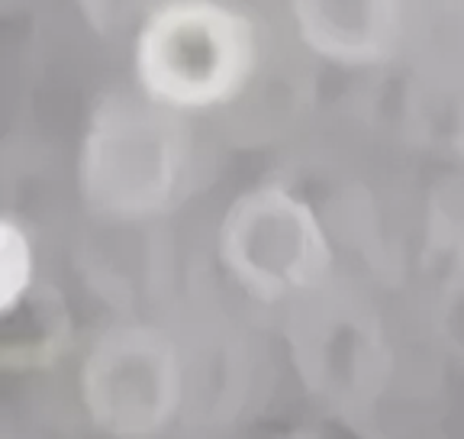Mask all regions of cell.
Here are the masks:
<instances>
[{
  "label": "cell",
  "instance_id": "cell-7",
  "mask_svg": "<svg viewBox=\"0 0 464 439\" xmlns=\"http://www.w3.org/2000/svg\"><path fill=\"white\" fill-rule=\"evenodd\" d=\"M426 256L439 275H464V169L435 184L426 204Z\"/></svg>",
  "mask_w": 464,
  "mask_h": 439
},
{
  "label": "cell",
  "instance_id": "cell-1",
  "mask_svg": "<svg viewBox=\"0 0 464 439\" xmlns=\"http://www.w3.org/2000/svg\"><path fill=\"white\" fill-rule=\"evenodd\" d=\"M197 171L194 117L149 94L110 88L84 120L74 159L78 198L97 223L152 227L188 200Z\"/></svg>",
  "mask_w": 464,
  "mask_h": 439
},
{
  "label": "cell",
  "instance_id": "cell-8",
  "mask_svg": "<svg viewBox=\"0 0 464 439\" xmlns=\"http://www.w3.org/2000/svg\"><path fill=\"white\" fill-rule=\"evenodd\" d=\"M39 285L36 239L14 213L0 220V314L10 317L26 304Z\"/></svg>",
  "mask_w": 464,
  "mask_h": 439
},
{
  "label": "cell",
  "instance_id": "cell-9",
  "mask_svg": "<svg viewBox=\"0 0 464 439\" xmlns=\"http://www.w3.org/2000/svg\"><path fill=\"white\" fill-rule=\"evenodd\" d=\"M165 0H74L84 26L101 39H132Z\"/></svg>",
  "mask_w": 464,
  "mask_h": 439
},
{
  "label": "cell",
  "instance_id": "cell-11",
  "mask_svg": "<svg viewBox=\"0 0 464 439\" xmlns=\"http://www.w3.org/2000/svg\"><path fill=\"white\" fill-rule=\"evenodd\" d=\"M451 152H455V161L464 169V101L458 103V113H455V123H451Z\"/></svg>",
  "mask_w": 464,
  "mask_h": 439
},
{
  "label": "cell",
  "instance_id": "cell-5",
  "mask_svg": "<svg viewBox=\"0 0 464 439\" xmlns=\"http://www.w3.org/2000/svg\"><path fill=\"white\" fill-rule=\"evenodd\" d=\"M78 404L107 439H161L190 414L188 339L145 317L107 323L78 359Z\"/></svg>",
  "mask_w": 464,
  "mask_h": 439
},
{
  "label": "cell",
  "instance_id": "cell-6",
  "mask_svg": "<svg viewBox=\"0 0 464 439\" xmlns=\"http://www.w3.org/2000/svg\"><path fill=\"white\" fill-rule=\"evenodd\" d=\"M290 30L313 59L348 72L381 68L406 43V0H287Z\"/></svg>",
  "mask_w": 464,
  "mask_h": 439
},
{
  "label": "cell",
  "instance_id": "cell-12",
  "mask_svg": "<svg viewBox=\"0 0 464 439\" xmlns=\"http://www.w3.org/2000/svg\"><path fill=\"white\" fill-rule=\"evenodd\" d=\"M275 439H329L326 433H316V430H306V426H297V430H287Z\"/></svg>",
  "mask_w": 464,
  "mask_h": 439
},
{
  "label": "cell",
  "instance_id": "cell-2",
  "mask_svg": "<svg viewBox=\"0 0 464 439\" xmlns=\"http://www.w3.org/2000/svg\"><path fill=\"white\" fill-rule=\"evenodd\" d=\"M132 84L200 117L239 101L261 68V30L232 0H165L130 39Z\"/></svg>",
  "mask_w": 464,
  "mask_h": 439
},
{
  "label": "cell",
  "instance_id": "cell-3",
  "mask_svg": "<svg viewBox=\"0 0 464 439\" xmlns=\"http://www.w3.org/2000/svg\"><path fill=\"white\" fill-rule=\"evenodd\" d=\"M213 256L229 288L268 310H287L339 278L333 229L287 181L242 188L219 213Z\"/></svg>",
  "mask_w": 464,
  "mask_h": 439
},
{
  "label": "cell",
  "instance_id": "cell-4",
  "mask_svg": "<svg viewBox=\"0 0 464 439\" xmlns=\"http://www.w3.org/2000/svg\"><path fill=\"white\" fill-rule=\"evenodd\" d=\"M281 320L290 368L306 395L345 424L374 417L397 372L391 329L374 300L335 278L281 310Z\"/></svg>",
  "mask_w": 464,
  "mask_h": 439
},
{
  "label": "cell",
  "instance_id": "cell-10",
  "mask_svg": "<svg viewBox=\"0 0 464 439\" xmlns=\"http://www.w3.org/2000/svg\"><path fill=\"white\" fill-rule=\"evenodd\" d=\"M432 333L464 362V275H439L432 300Z\"/></svg>",
  "mask_w": 464,
  "mask_h": 439
}]
</instances>
